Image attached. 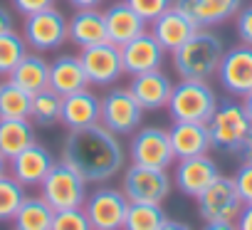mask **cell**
I'll list each match as a JSON object with an SVG mask.
<instances>
[{"label":"cell","instance_id":"cell-39","mask_svg":"<svg viewBox=\"0 0 252 230\" xmlns=\"http://www.w3.org/2000/svg\"><path fill=\"white\" fill-rule=\"evenodd\" d=\"M237 154H240L242 164H252V129H250V131H247V136L242 139V144H240Z\"/></svg>","mask_w":252,"mask_h":230},{"label":"cell","instance_id":"cell-17","mask_svg":"<svg viewBox=\"0 0 252 230\" xmlns=\"http://www.w3.org/2000/svg\"><path fill=\"white\" fill-rule=\"evenodd\" d=\"M173 5L198 28H213L235 18L242 8V0H173Z\"/></svg>","mask_w":252,"mask_h":230},{"label":"cell","instance_id":"cell-41","mask_svg":"<svg viewBox=\"0 0 252 230\" xmlns=\"http://www.w3.org/2000/svg\"><path fill=\"white\" fill-rule=\"evenodd\" d=\"M203 230H237L235 220H210L203 225Z\"/></svg>","mask_w":252,"mask_h":230},{"label":"cell","instance_id":"cell-44","mask_svg":"<svg viewBox=\"0 0 252 230\" xmlns=\"http://www.w3.org/2000/svg\"><path fill=\"white\" fill-rule=\"evenodd\" d=\"M242 106H245V111H247V117H250V122H252V92L242 97Z\"/></svg>","mask_w":252,"mask_h":230},{"label":"cell","instance_id":"cell-1","mask_svg":"<svg viewBox=\"0 0 252 230\" xmlns=\"http://www.w3.org/2000/svg\"><path fill=\"white\" fill-rule=\"evenodd\" d=\"M62 161L87 183H106L124 168L126 156L116 134L101 124H92L84 129H69L62 146Z\"/></svg>","mask_w":252,"mask_h":230},{"label":"cell","instance_id":"cell-5","mask_svg":"<svg viewBox=\"0 0 252 230\" xmlns=\"http://www.w3.org/2000/svg\"><path fill=\"white\" fill-rule=\"evenodd\" d=\"M144 119V106L136 101L131 89H111L101 97V111H99V124L106 127L111 134H134Z\"/></svg>","mask_w":252,"mask_h":230},{"label":"cell","instance_id":"cell-19","mask_svg":"<svg viewBox=\"0 0 252 230\" xmlns=\"http://www.w3.org/2000/svg\"><path fill=\"white\" fill-rule=\"evenodd\" d=\"M198 30V25L186 15V13H181L176 5H171L163 15H158L154 23H151V35L158 40V45L166 50V52H173V50H178L193 33Z\"/></svg>","mask_w":252,"mask_h":230},{"label":"cell","instance_id":"cell-34","mask_svg":"<svg viewBox=\"0 0 252 230\" xmlns=\"http://www.w3.org/2000/svg\"><path fill=\"white\" fill-rule=\"evenodd\" d=\"M146 23H154L158 15H163L171 5H173V0H126Z\"/></svg>","mask_w":252,"mask_h":230},{"label":"cell","instance_id":"cell-6","mask_svg":"<svg viewBox=\"0 0 252 230\" xmlns=\"http://www.w3.org/2000/svg\"><path fill=\"white\" fill-rule=\"evenodd\" d=\"M250 129H252V122L247 117L245 106L237 101H222V104L218 101V109L208 122L213 146H218L222 151H235V154Z\"/></svg>","mask_w":252,"mask_h":230},{"label":"cell","instance_id":"cell-24","mask_svg":"<svg viewBox=\"0 0 252 230\" xmlns=\"http://www.w3.org/2000/svg\"><path fill=\"white\" fill-rule=\"evenodd\" d=\"M87 87H89V79H87L79 55H60L55 62H50V89H55L60 97H67Z\"/></svg>","mask_w":252,"mask_h":230},{"label":"cell","instance_id":"cell-30","mask_svg":"<svg viewBox=\"0 0 252 230\" xmlns=\"http://www.w3.org/2000/svg\"><path fill=\"white\" fill-rule=\"evenodd\" d=\"M166 213L161 203H129L121 230H161Z\"/></svg>","mask_w":252,"mask_h":230},{"label":"cell","instance_id":"cell-43","mask_svg":"<svg viewBox=\"0 0 252 230\" xmlns=\"http://www.w3.org/2000/svg\"><path fill=\"white\" fill-rule=\"evenodd\" d=\"M161 230H193V228L186 225V223H181V220H171V218H166V223L161 225Z\"/></svg>","mask_w":252,"mask_h":230},{"label":"cell","instance_id":"cell-15","mask_svg":"<svg viewBox=\"0 0 252 230\" xmlns=\"http://www.w3.org/2000/svg\"><path fill=\"white\" fill-rule=\"evenodd\" d=\"M55 164L57 159L52 156V151L35 141L32 146H28L25 151H20L15 159L8 161V171L23 186H40Z\"/></svg>","mask_w":252,"mask_h":230},{"label":"cell","instance_id":"cell-31","mask_svg":"<svg viewBox=\"0 0 252 230\" xmlns=\"http://www.w3.org/2000/svg\"><path fill=\"white\" fill-rule=\"evenodd\" d=\"M25 55H28V42L23 35H18L15 30L0 33V74L8 77Z\"/></svg>","mask_w":252,"mask_h":230},{"label":"cell","instance_id":"cell-13","mask_svg":"<svg viewBox=\"0 0 252 230\" xmlns=\"http://www.w3.org/2000/svg\"><path fill=\"white\" fill-rule=\"evenodd\" d=\"M218 79L225 92L235 97H245L252 92V45H237L232 50H225Z\"/></svg>","mask_w":252,"mask_h":230},{"label":"cell","instance_id":"cell-2","mask_svg":"<svg viewBox=\"0 0 252 230\" xmlns=\"http://www.w3.org/2000/svg\"><path fill=\"white\" fill-rule=\"evenodd\" d=\"M171 55H173V67L181 79H205L208 82L213 74H218L220 60L225 55V45L215 33L198 28Z\"/></svg>","mask_w":252,"mask_h":230},{"label":"cell","instance_id":"cell-4","mask_svg":"<svg viewBox=\"0 0 252 230\" xmlns=\"http://www.w3.org/2000/svg\"><path fill=\"white\" fill-rule=\"evenodd\" d=\"M40 196L50 203L52 210L82 208L87 200V181L64 161H57L40 183Z\"/></svg>","mask_w":252,"mask_h":230},{"label":"cell","instance_id":"cell-37","mask_svg":"<svg viewBox=\"0 0 252 230\" xmlns=\"http://www.w3.org/2000/svg\"><path fill=\"white\" fill-rule=\"evenodd\" d=\"M13 5L18 13L23 15H32V13H40V10H47L55 5V0H13Z\"/></svg>","mask_w":252,"mask_h":230},{"label":"cell","instance_id":"cell-29","mask_svg":"<svg viewBox=\"0 0 252 230\" xmlns=\"http://www.w3.org/2000/svg\"><path fill=\"white\" fill-rule=\"evenodd\" d=\"M62 119V97L55 89H40L32 94L30 122L37 127H55Z\"/></svg>","mask_w":252,"mask_h":230},{"label":"cell","instance_id":"cell-21","mask_svg":"<svg viewBox=\"0 0 252 230\" xmlns=\"http://www.w3.org/2000/svg\"><path fill=\"white\" fill-rule=\"evenodd\" d=\"M129 89H131V94L136 97V101L144 109H163V106H168V99H171V92H173V82L158 67V69L136 74L131 79Z\"/></svg>","mask_w":252,"mask_h":230},{"label":"cell","instance_id":"cell-27","mask_svg":"<svg viewBox=\"0 0 252 230\" xmlns=\"http://www.w3.org/2000/svg\"><path fill=\"white\" fill-rule=\"evenodd\" d=\"M52 218H55V210L42 196H25V200L20 203L13 218V228L15 230H50Z\"/></svg>","mask_w":252,"mask_h":230},{"label":"cell","instance_id":"cell-12","mask_svg":"<svg viewBox=\"0 0 252 230\" xmlns=\"http://www.w3.org/2000/svg\"><path fill=\"white\" fill-rule=\"evenodd\" d=\"M82 67L87 72L89 84L96 87H109L114 84L121 74H124V65H121V50L114 42H99V45H89L82 47L79 52Z\"/></svg>","mask_w":252,"mask_h":230},{"label":"cell","instance_id":"cell-28","mask_svg":"<svg viewBox=\"0 0 252 230\" xmlns=\"http://www.w3.org/2000/svg\"><path fill=\"white\" fill-rule=\"evenodd\" d=\"M32 94L18 84L0 82V119H30Z\"/></svg>","mask_w":252,"mask_h":230},{"label":"cell","instance_id":"cell-14","mask_svg":"<svg viewBox=\"0 0 252 230\" xmlns=\"http://www.w3.org/2000/svg\"><path fill=\"white\" fill-rule=\"evenodd\" d=\"M119 50H121L124 72L131 74V77L144 74V72H151V69H158L163 65V52H166L149 30L141 33L139 37L129 40L126 45H121Z\"/></svg>","mask_w":252,"mask_h":230},{"label":"cell","instance_id":"cell-26","mask_svg":"<svg viewBox=\"0 0 252 230\" xmlns=\"http://www.w3.org/2000/svg\"><path fill=\"white\" fill-rule=\"evenodd\" d=\"M35 141V124L30 119H0V154L8 161Z\"/></svg>","mask_w":252,"mask_h":230},{"label":"cell","instance_id":"cell-3","mask_svg":"<svg viewBox=\"0 0 252 230\" xmlns=\"http://www.w3.org/2000/svg\"><path fill=\"white\" fill-rule=\"evenodd\" d=\"M166 109L173 122L208 124L218 109V97L205 79H181L178 84H173Z\"/></svg>","mask_w":252,"mask_h":230},{"label":"cell","instance_id":"cell-45","mask_svg":"<svg viewBox=\"0 0 252 230\" xmlns=\"http://www.w3.org/2000/svg\"><path fill=\"white\" fill-rule=\"evenodd\" d=\"M5 173H8V159L0 154V176H5Z\"/></svg>","mask_w":252,"mask_h":230},{"label":"cell","instance_id":"cell-38","mask_svg":"<svg viewBox=\"0 0 252 230\" xmlns=\"http://www.w3.org/2000/svg\"><path fill=\"white\" fill-rule=\"evenodd\" d=\"M235 225H237V230H252V203L242 205V210H240Z\"/></svg>","mask_w":252,"mask_h":230},{"label":"cell","instance_id":"cell-40","mask_svg":"<svg viewBox=\"0 0 252 230\" xmlns=\"http://www.w3.org/2000/svg\"><path fill=\"white\" fill-rule=\"evenodd\" d=\"M10 30H15V18L5 5H0V33H10Z\"/></svg>","mask_w":252,"mask_h":230},{"label":"cell","instance_id":"cell-20","mask_svg":"<svg viewBox=\"0 0 252 230\" xmlns=\"http://www.w3.org/2000/svg\"><path fill=\"white\" fill-rule=\"evenodd\" d=\"M99 111H101V99L89 92L79 89L67 97H62V124L67 129H84L92 124H99Z\"/></svg>","mask_w":252,"mask_h":230},{"label":"cell","instance_id":"cell-16","mask_svg":"<svg viewBox=\"0 0 252 230\" xmlns=\"http://www.w3.org/2000/svg\"><path fill=\"white\" fill-rule=\"evenodd\" d=\"M218 176H220L218 164H215L208 154L178 159L176 183H178V191L186 193V196H190V198H198Z\"/></svg>","mask_w":252,"mask_h":230},{"label":"cell","instance_id":"cell-23","mask_svg":"<svg viewBox=\"0 0 252 230\" xmlns=\"http://www.w3.org/2000/svg\"><path fill=\"white\" fill-rule=\"evenodd\" d=\"M67 40L74 42L79 50H82V47H89V45L106 42L104 13H99L96 8L77 10V13L67 20Z\"/></svg>","mask_w":252,"mask_h":230},{"label":"cell","instance_id":"cell-42","mask_svg":"<svg viewBox=\"0 0 252 230\" xmlns=\"http://www.w3.org/2000/svg\"><path fill=\"white\" fill-rule=\"evenodd\" d=\"M104 0H69V5L77 10H87V8H99Z\"/></svg>","mask_w":252,"mask_h":230},{"label":"cell","instance_id":"cell-32","mask_svg":"<svg viewBox=\"0 0 252 230\" xmlns=\"http://www.w3.org/2000/svg\"><path fill=\"white\" fill-rule=\"evenodd\" d=\"M23 200H25V186L15 181L10 173L0 176V223L13 220Z\"/></svg>","mask_w":252,"mask_h":230},{"label":"cell","instance_id":"cell-10","mask_svg":"<svg viewBox=\"0 0 252 230\" xmlns=\"http://www.w3.org/2000/svg\"><path fill=\"white\" fill-rule=\"evenodd\" d=\"M82 210L87 213L92 230H121L129 198L119 188H96L92 196H87Z\"/></svg>","mask_w":252,"mask_h":230},{"label":"cell","instance_id":"cell-36","mask_svg":"<svg viewBox=\"0 0 252 230\" xmlns=\"http://www.w3.org/2000/svg\"><path fill=\"white\" fill-rule=\"evenodd\" d=\"M237 18V37L242 45H252V5L247 8H240V13L235 15Z\"/></svg>","mask_w":252,"mask_h":230},{"label":"cell","instance_id":"cell-7","mask_svg":"<svg viewBox=\"0 0 252 230\" xmlns=\"http://www.w3.org/2000/svg\"><path fill=\"white\" fill-rule=\"evenodd\" d=\"M121 191L129 203H163L171 193V176L166 168L131 164L124 171Z\"/></svg>","mask_w":252,"mask_h":230},{"label":"cell","instance_id":"cell-22","mask_svg":"<svg viewBox=\"0 0 252 230\" xmlns=\"http://www.w3.org/2000/svg\"><path fill=\"white\" fill-rule=\"evenodd\" d=\"M171 134V146L176 159H188V156H200L208 154L213 146L208 124H195V122H173L168 129Z\"/></svg>","mask_w":252,"mask_h":230},{"label":"cell","instance_id":"cell-18","mask_svg":"<svg viewBox=\"0 0 252 230\" xmlns=\"http://www.w3.org/2000/svg\"><path fill=\"white\" fill-rule=\"evenodd\" d=\"M104 23H106V40L114 42L116 47L146 33V25H149L126 0L124 3H114L104 10Z\"/></svg>","mask_w":252,"mask_h":230},{"label":"cell","instance_id":"cell-11","mask_svg":"<svg viewBox=\"0 0 252 230\" xmlns=\"http://www.w3.org/2000/svg\"><path fill=\"white\" fill-rule=\"evenodd\" d=\"M129 156L134 164L139 166H149V168H171V164L176 161L173 146H171V134L166 129L158 127H146L141 129L129 146Z\"/></svg>","mask_w":252,"mask_h":230},{"label":"cell","instance_id":"cell-35","mask_svg":"<svg viewBox=\"0 0 252 230\" xmlns=\"http://www.w3.org/2000/svg\"><path fill=\"white\" fill-rule=\"evenodd\" d=\"M232 178H235V186H237V193H240L242 203L245 205L252 203V164H242Z\"/></svg>","mask_w":252,"mask_h":230},{"label":"cell","instance_id":"cell-33","mask_svg":"<svg viewBox=\"0 0 252 230\" xmlns=\"http://www.w3.org/2000/svg\"><path fill=\"white\" fill-rule=\"evenodd\" d=\"M50 230H92V225L82 208H69V210H55Z\"/></svg>","mask_w":252,"mask_h":230},{"label":"cell","instance_id":"cell-9","mask_svg":"<svg viewBox=\"0 0 252 230\" xmlns=\"http://www.w3.org/2000/svg\"><path fill=\"white\" fill-rule=\"evenodd\" d=\"M23 37L28 47L45 52V50H57L60 45L67 42V18L52 5L47 10L25 15L23 23Z\"/></svg>","mask_w":252,"mask_h":230},{"label":"cell","instance_id":"cell-25","mask_svg":"<svg viewBox=\"0 0 252 230\" xmlns=\"http://www.w3.org/2000/svg\"><path fill=\"white\" fill-rule=\"evenodd\" d=\"M8 79L13 84H18L20 89L30 92V94H35L40 89H47L50 87V62L40 52H28L15 65V69L8 74Z\"/></svg>","mask_w":252,"mask_h":230},{"label":"cell","instance_id":"cell-8","mask_svg":"<svg viewBox=\"0 0 252 230\" xmlns=\"http://www.w3.org/2000/svg\"><path fill=\"white\" fill-rule=\"evenodd\" d=\"M242 205L245 203L237 193L235 178H227L222 173L198 196V213L205 223H210V220H237Z\"/></svg>","mask_w":252,"mask_h":230}]
</instances>
